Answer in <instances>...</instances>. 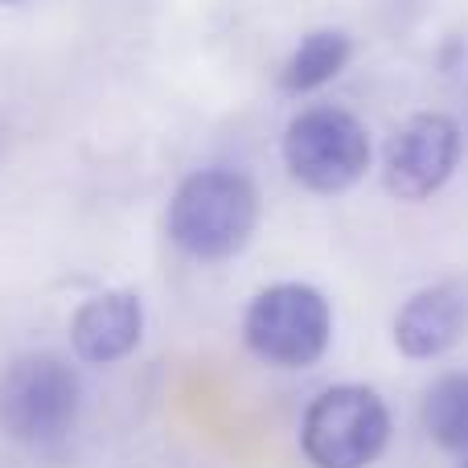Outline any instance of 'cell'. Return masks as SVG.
<instances>
[{
	"instance_id": "obj_1",
	"label": "cell",
	"mask_w": 468,
	"mask_h": 468,
	"mask_svg": "<svg viewBox=\"0 0 468 468\" xmlns=\"http://www.w3.org/2000/svg\"><path fill=\"white\" fill-rule=\"evenodd\" d=\"M169 239L202 263L234 259L259 227V189L247 173L202 169L177 186L169 202Z\"/></svg>"
},
{
	"instance_id": "obj_2",
	"label": "cell",
	"mask_w": 468,
	"mask_h": 468,
	"mask_svg": "<svg viewBox=\"0 0 468 468\" xmlns=\"http://www.w3.org/2000/svg\"><path fill=\"white\" fill-rule=\"evenodd\" d=\"M82 382L58 354H21L0 374V431L13 444L49 448L74 431Z\"/></svg>"
},
{
	"instance_id": "obj_3",
	"label": "cell",
	"mask_w": 468,
	"mask_h": 468,
	"mask_svg": "<svg viewBox=\"0 0 468 468\" xmlns=\"http://www.w3.org/2000/svg\"><path fill=\"white\" fill-rule=\"evenodd\" d=\"M242 341L275 370H304L333 341V308L313 283H271L247 304Z\"/></svg>"
},
{
	"instance_id": "obj_4",
	"label": "cell",
	"mask_w": 468,
	"mask_h": 468,
	"mask_svg": "<svg viewBox=\"0 0 468 468\" xmlns=\"http://www.w3.org/2000/svg\"><path fill=\"white\" fill-rule=\"evenodd\" d=\"M390 444V411L378 390L341 382L308 403L300 448L313 468H370Z\"/></svg>"
},
{
	"instance_id": "obj_5",
	"label": "cell",
	"mask_w": 468,
	"mask_h": 468,
	"mask_svg": "<svg viewBox=\"0 0 468 468\" xmlns=\"http://www.w3.org/2000/svg\"><path fill=\"white\" fill-rule=\"evenodd\" d=\"M283 165L313 194H346L370 169V132L341 107H308L283 132Z\"/></svg>"
},
{
	"instance_id": "obj_6",
	"label": "cell",
	"mask_w": 468,
	"mask_h": 468,
	"mask_svg": "<svg viewBox=\"0 0 468 468\" xmlns=\"http://www.w3.org/2000/svg\"><path fill=\"white\" fill-rule=\"evenodd\" d=\"M461 128L444 112H420L390 136L382 181L399 202H428L461 165Z\"/></svg>"
},
{
	"instance_id": "obj_7",
	"label": "cell",
	"mask_w": 468,
	"mask_h": 468,
	"mask_svg": "<svg viewBox=\"0 0 468 468\" xmlns=\"http://www.w3.org/2000/svg\"><path fill=\"white\" fill-rule=\"evenodd\" d=\"M468 333V280H444L420 288L395 313V346L411 362L444 357Z\"/></svg>"
},
{
	"instance_id": "obj_8",
	"label": "cell",
	"mask_w": 468,
	"mask_h": 468,
	"mask_svg": "<svg viewBox=\"0 0 468 468\" xmlns=\"http://www.w3.org/2000/svg\"><path fill=\"white\" fill-rule=\"evenodd\" d=\"M144 337V304L136 292L115 288L82 300L70 316V349L82 366H115Z\"/></svg>"
},
{
	"instance_id": "obj_9",
	"label": "cell",
	"mask_w": 468,
	"mask_h": 468,
	"mask_svg": "<svg viewBox=\"0 0 468 468\" xmlns=\"http://www.w3.org/2000/svg\"><path fill=\"white\" fill-rule=\"evenodd\" d=\"M349 54H354V41L341 29H313L300 37V46L288 54L280 70V87L283 95H313L324 82H333L346 70Z\"/></svg>"
},
{
	"instance_id": "obj_10",
	"label": "cell",
	"mask_w": 468,
	"mask_h": 468,
	"mask_svg": "<svg viewBox=\"0 0 468 468\" xmlns=\"http://www.w3.org/2000/svg\"><path fill=\"white\" fill-rule=\"evenodd\" d=\"M423 431L444 452L468 456V374H444L428 387L420 407Z\"/></svg>"
},
{
	"instance_id": "obj_11",
	"label": "cell",
	"mask_w": 468,
	"mask_h": 468,
	"mask_svg": "<svg viewBox=\"0 0 468 468\" xmlns=\"http://www.w3.org/2000/svg\"><path fill=\"white\" fill-rule=\"evenodd\" d=\"M0 5H21V0H0Z\"/></svg>"
},
{
	"instance_id": "obj_12",
	"label": "cell",
	"mask_w": 468,
	"mask_h": 468,
	"mask_svg": "<svg viewBox=\"0 0 468 468\" xmlns=\"http://www.w3.org/2000/svg\"><path fill=\"white\" fill-rule=\"evenodd\" d=\"M0 148H5V132H0Z\"/></svg>"
},
{
	"instance_id": "obj_13",
	"label": "cell",
	"mask_w": 468,
	"mask_h": 468,
	"mask_svg": "<svg viewBox=\"0 0 468 468\" xmlns=\"http://www.w3.org/2000/svg\"><path fill=\"white\" fill-rule=\"evenodd\" d=\"M461 468H468V461H464V464H461Z\"/></svg>"
}]
</instances>
